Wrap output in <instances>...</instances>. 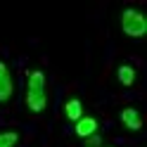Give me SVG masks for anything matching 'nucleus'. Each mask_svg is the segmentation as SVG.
<instances>
[{
  "label": "nucleus",
  "mask_w": 147,
  "mask_h": 147,
  "mask_svg": "<svg viewBox=\"0 0 147 147\" xmlns=\"http://www.w3.org/2000/svg\"><path fill=\"white\" fill-rule=\"evenodd\" d=\"M24 105L31 114H43L48 109V78L40 69H31L26 78Z\"/></svg>",
  "instance_id": "obj_1"
},
{
  "label": "nucleus",
  "mask_w": 147,
  "mask_h": 147,
  "mask_svg": "<svg viewBox=\"0 0 147 147\" xmlns=\"http://www.w3.org/2000/svg\"><path fill=\"white\" fill-rule=\"evenodd\" d=\"M121 31L128 38H142L147 33V19L142 10H135V7H126L121 12Z\"/></svg>",
  "instance_id": "obj_2"
},
{
  "label": "nucleus",
  "mask_w": 147,
  "mask_h": 147,
  "mask_svg": "<svg viewBox=\"0 0 147 147\" xmlns=\"http://www.w3.org/2000/svg\"><path fill=\"white\" fill-rule=\"evenodd\" d=\"M14 97V78L5 59H0V107L10 105Z\"/></svg>",
  "instance_id": "obj_3"
},
{
  "label": "nucleus",
  "mask_w": 147,
  "mask_h": 147,
  "mask_svg": "<svg viewBox=\"0 0 147 147\" xmlns=\"http://www.w3.org/2000/svg\"><path fill=\"white\" fill-rule=\"evenodd\" d=\"M119 121H121L123 128H128V131H142V114H140V109H135V107H123L121 112H119Z\"/></svg>",
  "instance_id": "obj_4"
},
{
  "label": "nucleus",
  "mask_w": 147,
  "mask_h": 147,
  "mask_svg": "<svg viewBox=\"0 0 147 147\" xmlns=\"http://www.w3.org/2000/svg\"><path fill=\"white\" fill-rule=\"evenodd\" d=\"M97 128H100V121H97V119L90 116V114H83V116L76 121V126H74V133H76V138L86 140V138H90V135L97 133Z\"/></svg>",
  "instance_id": "obj_5"
},
{
  "label": "nucleus",
  "mask_w": 147,
  "mask_h": 147,
  "mask_svg": "<svg viewBox=\"0 0 147 147\" xmlns=\"http://www.w3.org/2000/svg\"><path fill=\"white\" fill-rule=\"evenodd\" d=\"M135 67L133 64H128V62H121L116 67V78H119V83H121L123 88H131L133 83H135Z\"/></svg>",
  "instance_id": "obj_6"
},
{
  "label": "nucleus",
  "mask_w": 147,
  "mask_h": 147,
  "mask_svg": "<svg viewBox=\"0 0 147 147\" xmlns=\"http://www.w3.org/2000/svg\"><path fill=\"white\" fill-rule=\"evenodd\" d=\"M64 116H67V121H74L76 123L81 116H83V102H81L78 97H71L64 102Z\"/></svg>",
  "instance_id": "obj_7"
},
{
  "label": "nucleus",
  "mask_w": 147,
  "mask_h": 147,
  "mask_svg": "<svg viewBox=\"0 0 147 147\" xmlns=\"http://www.w3.org/2000/svg\"><path fill=\"white\" fill-rule=\"evenodd\" d=\"M22 140V135L14 131V128H5L0 131V147H17Z\"/></svg>",
  "instance_id": "obj_8"
},
{
  "label": "nucleus",
  "mask_w": 147,
  "mask_h": 147,
  "mask_svg": "<svg viewBox=\"0 0 147 147\" xmlns=\"http://www.w3.org/2000/svg\"><path fill=\"white\" fill-rule=\"evenodd\" d=\"M83 147H102V135L95 133V135H90L83 140Z\"/></svg>",
  "instance_id": "obj_9"
},
{
  "label": "nucleus",
  "mask_w": 147,
  "mask_h": 147,
  "mask_svg": "<svg viewBox=\"0 0 147 147\" xmlns=\"http://www.w3.org/2000/svg\"><path fill=\"white\" fill-rule=\"evenodd\" d=\"M109 147H112V145H109Z\"/></svg>",
  "instance_id": "obj_10"
}]
</instances>
